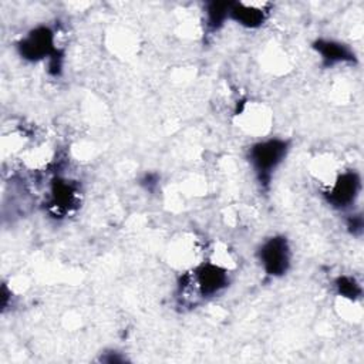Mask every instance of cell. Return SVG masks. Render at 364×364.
Wrapping results in <instances>:
<instances>
[{
	"label": "cell",
	"mask_w": 364,
	"mask_h": 364,
	"mask_svg": "<svg viewBox=\"0 0 364 364\" xmlns=\"http://www.w3.org/2000/svg\"><path fill=\"white\" fill-rule=\"evenodd\" d=\"M257 259L267 276L282 277L287 273L291 262L289 240L282 235L266 239L257 250Z\"/></svg>",
	"instance_id": "cell-3"
},
{
	"label": "cell",
	"mask_w": 364,
	"mask_h": 364,
	"mask_svg": "<svg viewBox=\"0 0 364 364\" xmlns=\"http://www.w3.org/2000/svg\"><path fill=\"white\" fill-rule=\"evenodd\" d=\"M232 3L230 1H210L206 4V24L210 30H218L229 18Z\"/></svg>",
	"instance_id": "cell-9"
},
{
	"label": "cell",
	"mask_w": 364,
	"mask_h": 364,
	"mask_svg": "<svg viewBox=\"0 0 364 364\" xmlns=\"http://www.w3.org/2000/svg\"><path fill=\"white\" fill-rule=\"evenodd\" d=\"M267 17V11L259 6L246 3H232L229 18L235 20L237 24L246 28L260 27Z\"/></svg>",
	"instance_id": "cell-7"
},
{
	"label": "cell",
	"mask_w": 364,
	"mask_h": 364,
	"mask_svg": "<svg viewBox=\"0 0 364 364\" xmlns=\"http://www.w3.org/2000/svg\"><path fill=\"white\" fill-rule=\"evenodd\" d=\"M75 198V188L63 179H57L51 188V203L54 208L67 209Z\"/></svg>",
	"instance_id": "cell-8"
},
{
	"label": "cell",
	"mask_w": 364,
	"mask_h": 364,
	"mask_svg": "<svg viewBox=\"0 0 364 364\" xmlns=\"http://www.w3.org/2000/svg\"><path fill=\"white\" fill-rule=\"evenodd\" d=\"M337 293L346 299L355 300L361 296V287L351 276H338L334 282Z\"/></svg>",
	"instance_id": "cell-10"
},
{
	"label": "cell",
	"mask_w": 364,
	"mask_h": 364,
	"mask_svg": "<svg viewBox=\"0 0 364 364\" xmlns=\"http://www.w3.org/2000/svg\"><path fill=\"white\" fill-rule=\"evenodd\" d=\"M360 189H361V179L358 173L348 171L341 173L336 179L330 191L324 192V196L331 206L343 209L350 206L355 200Z\"/></svg>",
	"instance_id": "cell-5"
},
{
	"label": "cell",
	"mask_w": 364,
	"mask_h": 364,
	"mask_svg": "<svg viewBox=\"0 0 364 364\" xmlns=\"http://www.w3.org/2000/svg\"><path fill=\"white\" fill-rule=\"evenodd\" d=\"M17 53L23 60L36 63L44 58L53 61L63 57V53L54 46V31L47 26H38L30 30L18 43Z\"/></svg>",
	"instance_id": "cell-2"
},
{
	"label": "cell",
	"mask_w": 364,
	"mask_h": 364,
	"mask_svg": "<svg viewBox=\"0 0 364 364\" xmlns=\"http://www.w3.org/2000/svg\"><path fill=\"white\" fill-rule=\"evenodd\" d=\"M203 299L213 297L229 286L228 270L212 262H203L185 276Z\"/></svg>",
	"instance_id": "cell-4"
},
{
	"label": "cell",
	"mask_w": 364,
	"mask_h": 364,
	"mask_svg": "<svg viewBox=\"0 0 364 364\" xmlns=\"http://www.w3.org/2000/svg\"><path fill=\"white\" fill-rule=\"evenodd\" d=\"M348 229L351 230L353 235H360L361 230H363V219L360 215H354L353 218L348 219V223H347Z\"/></svg>",
	"instance_id": "cell-11"
},
{
	"label": "cell",
	"mask_w": 364,
	"mask_h": 364,
	"mask_svg": "<svg viewBox=\"0 0 364 364\" xmlns=\"http://www.w3.org/2000/svg\"><path fill=\"white\" fill-rule=\"evenodd\" d=\"M289 149V141L280 138L260 141L249 148L247 159L260 185H269L274 169L284 161Z\"/></svg>",
	"instance_id": "cell-1"
},
{
	"label": "cell",
	"mask_w": 364,
	"mask_h": 364,
	"mask_svg": "<svg viewBox=\"0 0 364 364\" xmlns=\"http://www.w3.org/2000/svg\"><path fill=\"white\" fill-rule=\"evenodd\" d=\"M313 48L320 55L324 67H331L338 63H353L355 60V55L348 46L334 40L318 38L313 43Z\"/></svg>",
	"instance_id": "cell-6"
}]
</instances>
